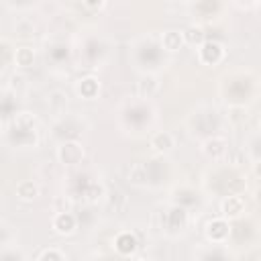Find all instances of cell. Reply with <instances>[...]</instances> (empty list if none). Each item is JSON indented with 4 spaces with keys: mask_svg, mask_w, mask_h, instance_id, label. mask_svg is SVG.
<instances>
[{
    "mask_svg": "<svg viewBox=\"0 0 261 261\" xmlns=\"http://www.w3.org/2000/svg\"><path fill=\"white\" fill-rule=\"evenodd\" d=\"M165 218H169V222H167L165 228H173V230H181V228L186 226V222H188V214H186V210L179 208V206H171V208L165 212Z\"/></svg>",
    "mask_w": 261,
    "mask_h": 261,
    "instance_id": "cell-9",
    "label": "cell"
},
{
    "mask_svg": "<svg viewBox=\"0 0 261 261\" xmlns=\"http://www.w3.org/2000/svg\"><path fill=\"white\" fill-rule=\"evenodd\" d=\"M157 92H159V80H157L153 73H145V75L139 77V82H137V96H139V98L149 100V98H153Z\"/></svg>",
    "mask_w": 261,
    "mask_h": 261,
    "instance_id": "cell-7",
    "label": "cell"
},
{
    "mask_svg": "<svg viewBox=\"0 0 261 261\" xmlns=\"http://www.w3.org/2000/svg\"><path fill=\"white\" fill-rule=\"evenodd\" d=\"M247 118V108L245 106H230L228 108V120L230 122H234V124H239V122H243Z\"/></svg>",
    "mask_w": 261,
    "mask_h": 261,
    "instance_id": "cell-19",
    "label": "cell"
},
{
    "mask_svg": "<svg viewBox=\"0 0 261 261\" xmlns=\"http://www.w3.org/2000/svg\"><path fill=\"white\" fill-rule=\"evenodd\" d=\"M186 41H184V33L181 31H165L163 35H161V45H163V49L165 51H177V49H181V45H184Z\"/></svg>",
    "mask_w": 261,
    "mask_h": 261,
    "instance_id": "cell-10",
    "label": "cell"
},
{
    "mask_svg": "<svg viewBox=\"0 0 261 261\" xmlns=\"http://www.w3.org/2000/svg\"><path fill=\"white\" fill-rule=\"evenodd\" d=\"M253 171H255V173H257V175L261 177V161H257V163H255V167H253Z\"/></svg>",
    "mask_w": 261,
    "mask_h": 261,
    "instance_id": "cell-24",
    "label": "cell"
},
{
    "mask_svg": "<svg viewBox=\"0 0 261 261\" xmlns=\"http://www.w3.org/2000/svg\"><path fill=\"white\" fill-rule=\"evenodd\" d=\"M47 106H49V110H53L57 114L63 112L65 106H67V94L63 90H53L49 94V98H47Z\"/></svg>",
    "mask_w": 261,
    "mask_h": 261,
    "instance_id": "cell-14",
    "label": "cell"
},
{
    "mask_svg": "<svg viewBox=\"0 0 261 261\" xmlns=\"http://www.w3.org/2000/svg\"><path fill=\"white\" fill-rule=\"evenodd\" d=\"M51 226L59 234H71L77 226V218H75L73 212H57L51 220Z\"/></svg>",
    "mask_w": 261,
    "mask_h": 261,
    "instance_id": "cell-4",
    "label": "cell"
},
{
    "mask_svg": "<svg viewBox=\"0 0 261 261\" xmlns=\"http://www.w3.org/2000/svg\"><path fill=\"white\" fill-rule=\"evenodd\" d=\"M106 198H108V204H110V208H114V210H122L124 206H126V196L120 192V190H110L108 194H106Z\"/></svg>",
    "mask_w": 261,
    "mask_h": 261,
    "instance_id": "cell-18",
    "label": "cell"
},
{
    "mask_svg": "<svg viewBox=\"0 0 261 261\" xmlns=\"http://www.w3.org/2000/svg\"><path fill=\"white\" fill-rule=\"evenodd\" d=\"M14 63L18 67H31L35 63V49L33 47H27V45L14 49Z\"/></svg>",
    "mask_w": 261,
    "mask_h": 261,
    "instance_id": "cell-12",
    "label": "cell"
},
{
    "mask_svg": "<svg viewBox=\"0 0 261 261\" xmlns=\"http://www.w3.org/2000/svg\"><path fill=\"white\" fill-rule=\"evenodd\" d=\"M39 196V186L31 179H24L20 184H16V198H20L22 202H33Z\"/></svg>",
    "mask_w": 261,
    "mask_h": 261,
    "instance_id": "cell-11",
    "label": "cell"
},
{
    "mask_svg": "<svg viewBox=\"0 0 261 261\" xmlns=\"http://www.w3.org/2000/svg\"><path fill=\"white\" fill-rule=\"evenodd\" d=\"M184 41L188 45H204L206 43V35H204V29L198 27V24H190L186 31H184Z\"/></svg>",
    "mask_w": 261,
    "mask_h": 261,
    "instance_id": "cell-13",
    "label": "cell"
},
{
    "mask_svg": "<svg viewBox=\"0 0 261 261\" xmlns=\"http://www.w3.org/2000/svg\"><path fill=\"white\" fill-rule=\"evenodd\" d=\"M226 149H228V143H226V139H222V137H210V139H206L204 141V145H202V151H204V155L206 157H210V159H222L224 155H226Z\"/></svg>",
    "mask_w": 261,
    "mask_h": 261,
    "instance_id": "cell-6",
    "label": "cell"
},
{
    "mask_svg": "<svg viewBox=\"0 0 261 261\" xmlns=\"http://www.w3.org/2000/svg\"><path fill=\"white\" fill-rule=\"evenodd\" d=\"M128 181H130V184H135V186H145V184L149 181L147 167H145V165H141V163L133 165V167H130V171H128Z\"/></svg>",
    "mask_w": 261,
    "mask_h": 261,
    "instance_id": "cell-17",
    "label": "cell"
},
{
    "mask_svg": "<svg viewBox=\"0 0 261 261\" xmlns=\"http://www.w3.org/2000/svg\"><path fill=\"white\" fill-rule=\"evenodd\" d=\"M175 147V137L169 130H159L151 137V149L159 155H167Z\"/></svg>",
    "mask_w": 261,
    "mask_h": 261,
    "instance_id": "cell-5",
    "label": "cell"
},
{
    "mask_svg": "<svg viewBox=\"0 0 261 261\" xmlns=\"http://www.w3.org/2000/svg\"><path fill=\"white\" fill-rule=\"evenodd\" d=\"M55 212H71V200H67L65 196L55 200Z\"/></svg>",
    "mask_w": 261,
    "mask_h": 261,
    "instance_id": "cell-21",
    "label": "cell"
},
{
    "mask_svg": "<svg viewBox=\"0 0 261 261\" xmlns=\"http://www.w3.org/2000/svg\"><path fill=\"white\" fill-rule=\"evenodd\" d=\"M98 88H100V84H98L96 77H84V80H80V84H77V92H80L84 98H88V100L98 94Z\"/></svg>",
    "mask_w": 261,
    "mask_h": 261,
    "instance_id": "cell-15",
    "label": "cell"
},
{
    "mask_svg": "<svg viewBox=\"0 0 261 261\" xmlns=\"http://www.w3.org/2000/svg\"><path fill=\"white\" fill-rule=\"evenodd\" d=\"M39 261H65V257L59 249H47V251H43Z\"/></svg>",
    "mask_w": 261,
    "mask_h": 261,
    "instance_id": "cell-20",
    "label": "cell"
},
{
    "mask_svg": "<svg viewBox=\"0 0 261 261\" xmlns=\"http://www.w3.org/2000/svg\"><path fill=\"white\" fill-rule=\"evenodd\" d=\"M198 57H200V61L206 63V65H216V63L224 57V49H222V45L216 43V41H206L204 45H200Z\"/></svg>",
    "mask_w": 261,
    "mask_h": 261,
    "instance_id": "cell-2",
    "label": "cell"
},
{
    "mask_svg": "<svg viewBox=\"0 0 261 261\" xmlns=\"http://www.w3.org/2000/svg\"><path fill=\"white\" fill-rule=\"evenodd\" d=\"M84 6H86V8H102V6H104V2H86Z\"/></svg>",
    "mask_w": 261,
    "mask_h": 261,
    "instance_id": "cell-23",
    "label": "cell"
},
{
    "mask_svg": "<svg viewBox=\"0 0 261 261\" xmlns=\"http://www.w3.org/2000/svg\"><path fill=\"white\" fill-rule=\"evenodd\" d=\"M57 157L63 165H77L84 159V147L77 141H65L57 149Z\"/></svg>",
    "mask_w": 261,
    "mask_h": 261,
    "instance_id": "cell-1",
    "label": "cell"
},
{
    "mask_svg": "<svg viewBox=\"0 0 261 261\" xmlns=\"http://www.w3.org/2000/svg\"><path fill=\"white\" fill-rule=\"evenodd\" d=\"M8 57H10V47H8L6 41H2V63H4V65L8 63Z\"/></svg>",
    "mask_w": 261,
    "mask_h": 261,
    "instance_id": "cell-22",
    "label": "cell"
},
{
    "mask_svg": "<svg viewBox=\"0 0 261 261\" xmlns=\"http://www.w3.org/2000/svg\"><path fill=\"white\" fill-rule=\"evenodd\" d=\"M230 234V226L224 218H214L206 224V237L212 243H224Z\"/></svg>",
    "mask_w": 261,
    "mask_h": 261,
    "instance_id": "cell-3",
    "label": "cell"
},
{
    "mask_svg": "<svg viewBox=\"0 0 261 261\" xmlns=\"http://www.w3.org/2000/svg\"><path fill=\"white\" fill-rule=\"evenodd\" d=\"M220 208H222L224 218H237V216H241L245 212V202H243L241 196L232 194V196H226L222 200V206Z\"/></svg>",
    "mask_w": 261,
    "mask_h": 261,
    "instance_id": "cell-8",
    "label": "cell"
},
{
    "mask_svg": "<svg viewBox=\"0 0 261 261\" xmlns=\"http://www.w3.org/2000/svg\"><path fill=\"white\" fill-rule=\"evenodd\" d=\"M116 249H118L122 255L133 253V251L137 249V241H135V237H133L130 232H120V234L116 237Z\"/></svg>",
    "mask_w": 261,
    "mask_h": 261,
    "instance_id": "cell-16",
    "label": "cell"
}]
</instances>
